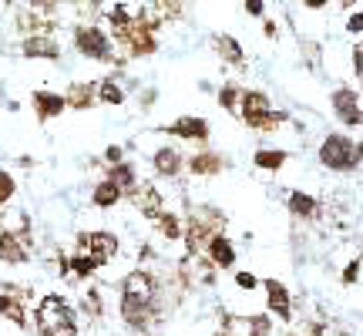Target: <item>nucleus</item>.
<instances>
[{
  "mask_svg": "<svg viewBox=\"0 0 363 336\" xmlns=\"http://www.w3.org/2000/svg\"><path fill=\"white\" fill-rule=\"evenodd\" d=\"M34 326L41 336H77V313L64 296L51 292L34 309Z\"/></svg>",
  "mask_w": 363,
  "mask_h": 336,
  "instance_id": "obj_1",
  "label": "nucleus"
},
{
  "mask_svg": "<svg viewBox=\"0 0 363 336\" xmlns=\"http://www.w3.org/2000/svg\"><path fill=\"white\" fill-rule=\"evenodd\" d=\"M239 115L253 131H276V128H283V124L289 122L286 111H276L272 101H269V94L256 91V88H253V91H242Z\"/></svg>",
  "mask_w": 363,
  "mask_h": 336,
  "instance_id": "obj_2",
  "label": "nucleus"
},
{
  "mask_svg": "<svg viewBox=\"0 0 363 336\" xmlns=\"http://www.w3.org/2000/svg\"><path fill=\"white\" fill-rule=\"evenodd\" d=\"M71 44L81 58H88L94 64H121L115 58V37L108 31H101L98 24H77L71 31Z\"/></svg>",
  "mask_w": 363,
  "mask_h": 336,
  "instance_id": "obj_3",
  "label": "nucleus"
},
{
  "mask_svg": "<svg viewBox=\"0 0 363 336\" xmlns=\"http://www.w3.org/2000/svg\"><path fill=\"white\" fill-rule=\"evenodd\" d=\"M317 155H319V165L330 168V172H340V175H350L360 165V145L350 135H336V131L319 141Z\"/></svg>",
  "mask_w": 363,
  "mask_h": 336,
  "instance_id": "obj_4",
  "label": "nucleus"
},
{
  "mask_svg": "<svg viewBox=\"0 0 363 336\" xmlns=\"http://www.w3.org/2000/svg\"><path fill=\"white\" fill-rule=\"evenodd\" d=\"M121 323L135 333H145L151 323L158 320V296H135V292H121L118 299Z\"/></svg>",
  "mask_w": 363,
  "mask_h": 336,
  "instance_id": "obj_5",
  "label": "nucleus"
},
{
  "mask_svg": "<svg viewBox=\"0 0 363 336\" xmlns=\"http://www.w3.org/2000/svg\"><path fill=\"white\" fill-rule=\"evenodd\" d=\"M77 252H88V256H94L98 266H108L111 259H118L121 239L115 235V232H108V229L81 232V235H77Z\"/></svg>",
  "mask_w": 363,
  "mask_h": 336,
  "instance_id": "obj_6",
  "label": "nucleus"
},
{
  "mask_svg": "<svg viewBox=\"0 0 363 336\" xmlns=\"http://www.w3.org/2000/svg\"><path fill=\"white\" fill-rule=\"evenodd\" d=\"M115 44L125 47V54H128V58H148V54L158 51V37H155L151 27H145V24L135 17V24H132L128 31L115 34Z\"/></svg>",
  "mask_w": 363,
  "mask_h": 336,
  "instance_id": "obj_7",
  "label": "nucleus"
},
{
  "mask_svg": "<svg viewBox=\"0 0 363 336\" xmlns=\"http://www.w3.org/2000/svg\"><path fill=\"white\" fill-rule=\"evenodd\" d=\"M330 105L336 122L347 124V128H363V105H360V91H353L347 84H340L336 91L330 94Z\"/></svg>",
  "mask_w": 363,
  "mask_h": 336,
  "instance_id": "obj_8",
  "label": "nucleus"
},
{
  "mask_svg": "<svg viewBox=\"0 0 363 336\" xmlns=\"http://www.w3.org/2000/svg\"><path fill=\"white\" fill-rule=\"evenodd\" d=\"M4 290H0V320L14 323V326H27V306H24V292L17 283H0Z\"/></svg>",
  "mask_w": 363,
  "mask_h": 336,
  "instance_id": "obj_9",
  "label": "nucleus"
},
{
  "mask_svg": "<svg viewBox=\"0 0 363 336\" xmlns=\"http://www.w3.org/2000/svg\"><path fill=\"white\" fill-rule=\"evenodd\" d=\"M162 131L172 138H182V141H198V145H205L212 135L209 122L198 118V115H182V118H175L172 124H162Z\"/></svg>",
  "mask_w": 363,
  "mask_h": 336,
  "instance_id": "obj_10",
  "label": "nucleus"
},
{
  "mask_svg": "<svg viewBox=\"0 0 363 336\" xmlns=\"http://www.w3.org/2000/svg\"><path fill=\"white\" fill-rule=\"evenodd\" d=\"M151 172L158 179H179L185 172V155H182L179 145H158L151 152Z\"/></svg>",
  "mask_w": 363,
  "mask_h": 336,
  "instance_id": "obj_11",
  "label": "nucleus"
},
{
  "mask_svg": "<svg viewBox=\"0 0 363 336\" xmlns=\"http://www.w3.org/2000/svg\"><path fill=\"white\" fill-rule=\"evenodd\" d=\"M20 54L27 61H60V44L54 34H27L20 41Z\"/></svg>",
  "mask_w": 363,
  "mask_h": 336,
  "instance_id": "obj_12",
  "label": "nucleus"
},
{
  "mask_svg": "<svg viewBox=\"0 0 363 336\" xmlns=\"http://www.w3.org/2000/svg\"><path fill=\"white\" fill-rule=\"evenodd\" d=\"M262 290H266V306H269V316L289 323L293 320V296H289V286L279 283V279H262Z\"/></svg>",
  "mask_w": 363,
  "mask_h": 336,
  "instance_id": "obj_13",
  "label": "nucleus"
},
{
  "mask_svg": "<svg viewBox=\"0 0 363 336\" xmlns=\"http://www.w3.org/2000/svg\"><path fill=\"white\" fill-rule=\"evenodd\" d=\"M30 108H34V115H37V122H54V118H60L64 111H68V98L58 91H47V88H41V91L30 94Z\"/></svg>",
  "mask_w": 363,
  "mask_h": 336,
  "instance_id": "obj_14",
  "label": "nucleus"
},
{
  "mask_svg": "<svg viewBox=\"0 0 363 336\" xmlns=\"http://www.w3.org/2000/svg\"><path fill=\"white\" fill-rule=\"evenodd\" d=\"M286 209L293 219H300V222H317L319 215H323V205H319L317 195H310V192H302V188H293L286 195Z\"/></svg>",
  "mask_w": 363,
  "mask_h": 336,
  "instance_id": "obj_15",
  "label": "nucleus"
},
{
  "mask_svg": "<svg viewBox=\"0 0 363 336\" xmlns=\"http://www.w3.org/2000/svg\"><path fill=\"white\" fill-rule=\"evenodd\" d=\"M185 168L196 179H215V175H222L229 168V162L219 152H196L192 158H185Z\"/></svg>",
  "mask_w": 363,
  "mask_h": 336,
  "instance_id": "obj_16",
  "label": "nucleus"
},
{
  "mask_svg": "<svg viewBox=\"0 0 363 336\" xmlns=\"http://www.w3.org/2000/svg\"><path fill=\"white\" fill-rule=\"evenodd\" d=\"M30 259V245L14 229H0V262L4 266H24Z\"/></svg>",
  "mask_w": 363,
  "mask_h": 336,
  "instance_id": "obj_17",
  "label": "nucleus"
},
{
  "mask_svg": "<svg viewBox=\"0 0 363 336\" xmlns=\"http://www.w3.org/2000/svg\"><path fill=\"white\" fill-rule=\"evenodd\" d=\"M205 259H209L215 269H232V266H236V245H232V239L222 235V232H215L209 243H205Z\"/></svg>",
  "mask_w": 363,
  "mask_h": 336,
  "instance_id": "obj_18",
  "label": "nucleus"
},
{
  "mask_svg": "<svg viewBox=\"0 0 363 336\" xmlns=\"http://www.w3.org/2000/svg\"><path fill=\"white\" fill-rule=\"evenodd\" d=\"M64 98H68V108H71V111H88V108L98 105V84H94V81H75V84L64 91Z\"/></svg>",
  "mask_w": 363,
  "mask_h": 336,
  "instance_id": "obj_19",
  "label": "nucleus"
},
{
  "mask_svg": "<svg viewBox=\"0 0 363 336\" xmlns=\"http://www.w3.org/2000/svg\"><path fill=\"white\" fill-rule=\"evenodd\" d=\"M132 202L138 205V212L145 215V219H151V222L165 212V199L158 195V188H155V185H138V192L132 195Z\"/></svg>",
  "mask_w": 363,
  "mask_h": 336,
  "instance_id": "obj_20",
  "label": "nucleus"
},
{
  "mask_svg": "<svg viewBox=\"0 0 363 336\" xmlns=\"http://www.w3.org/2000/svg\"><path fill=\"white\" fill-rule=\"evenodd\" d=\"M105 179H111V182L118 185L121 192H125V199H132L138 192V168L132 165V162H118V165H108V172H105Z\"/></svg>",
  "mask_w": 363,
  "mask_h": 336,
  "instance_id": "obj_21",
  "label": "nucleus"
},
{
  "mask_svg": "<svg viewBox=\"0 0 363 336\" xmlns=\"http://www.w3.org/2000/svg\"><path fill=\"white\" fill-rule=\"evenodd\" d=\"M121 292H135V296H158V279L148 269H132L121 279Z\"/></svg>",
  "mask_w": 363,
  "mask_h": 336,
  "instance_id": "obj_22",
  "label": "nucleus"
},
{
  "mask_svg": "<svg viewBox=\"0 0 363 336\" xmlns=\"http://www.w3.org/2000/svg\"><path fill=\"white\" fill-rule=\"evenodd\" d=\"M212 47H215V54H219L226 64L246 67V51H242V44L232 37V34H215V37H212Z\"/></svg>",
  "mask_w": 363,
  "mask_h": 336,
  "instance_id": "obj_23",
  "label": "nucleus"
},
{
  "mask_svg": "<svg viewBox=\"0 0 363 336\" xmlns=\"http://www.w3.org/2000/svg\"><path fill=\"white\" fill-rule=\"evenodd\" d=\"M121 199H125V192L111 179H101V182H94V188H91V205L94 209H115V205H121Z\"/></svg>",
  "mask_w": 363,
  "mask_h": 336,
  "instance_id": "obj_24",
  "label": "nucleus"
},
{
  "mask_svg": "<svg viewBox=\"0 0 363 336\" xmlns=\"http://www.w3.org/2000/svg\"><path fill=\"white\" fill-rule=\"evenodd\" d=\"M155 229H158V235L162 239H168V243H179L182 235H185V222H182L175 212H162L158 219H155Z\"/></svg>",
  "mask_w": 363,
  "mask_h": 336,
  "instance_id": "obj_25",
  "label": "nucleus"
},
{
  "mask_svg": "<svg viewBox=\"0 0 363 336\" xmlns=\"http://www.w3.org/2000/svg\"><path fill=\"white\" fill-rule=\"evenodd\" d=\"M128 101V94L121 88L115 77H105V81H98V105H111V108H121Z\"/></svg>",
  "mask_w": 363,
  "mask_h": 336,
  "instance_id": "obj_26",
  "label": "nucleus"
},
{
  "mask_svg": "<svg viewBox=\"0 0 363 336\" xmlns=\"http://www.w3.org/2000/svg\"><path fill=\"white\" fill-rule=\"evenodd\" d=\"M286 162H289V155L283 152V148H259V152L253 155V165L262 168V172H279Z\"/></svg>",
  "mask_w": 363,
  "mask_h": 336,
  "instance_id": "obj_27",
  "label": "nucleus"
},
{
  "mask_svg": "<svg viewBox=\"0 0 363 336\" xmlns=\"http://www.w3.org/2000/svg\"><path fill=\"white\" fill-rule=\"evenodd\" d=\"M105 17H108V27H111V37L121 31H128V27L135 24V14L128 11V4H111Z\"/></svg>",
  "mask_w": 363,
  "mask_h": 336,
  "instance_id": "obj_28",
  "label": "nucleus"
},
{
  "mask_svg": "<svg viewBox=\"0 0 363 336\" xmlns=\"http://www.w3.org/2000/svg\"><path fill=\"white\" fill-rule=\"evenodd\" d=\"M98 269H101V266H98L94 256H88V252H75V256H68V273L77 276V279H91Z\"/></svg>",
  "mask_w": 363,
  "mask_h": 336,
  "instance_id": "obj_29",
  "label": "nucleus"
},
{
  "mask_svg": "<svg viewBox=\"0 0 363 336\" xmlns=\"http://www.w3.org/2000/svg\"><path fill=\"white\" fill-rule=\"evenodd\" d=\"M215 98H219V108H222V111H239L242 91H239V84H222V88L215 91Z\"/></svg>",
  "mask_w": 363,
  "mask_h": 336,
  "instance_id": "obj_30",
  "label": "nucleus"
},
{
  "mask_svg": "<svg viewBox=\"0 0 363 336\" xmlns=\"http://www.w3.org/2000/svg\"><path fill=\"white\" fill-rule=\"evenodd\" d=\"M14 195H17V179L7 172V168H0V209L14 199Z\"/></svg>",
  "mask_w": 363,
  "mask_h": 336,
  "instance_id": "obj_31",
  "label": "nucleus"
},
{
  "mask_svg": "<svg viewBox=\"0 0 363 336\" xmlns=\"http://www.w3.org/2000/svg\"><path fill=\"white\" fill-rule=\"evenodd\" d=\"M249 323V336H269L272 333V320L266 313H256V316H246Z\"/></svg>",
  "mask_w": 363,
  "mask_h": 336,
  "instance_id": "obj_32",
  "label": "nucleus"
},
{
  "mask_svg": "<svg viewBox=\"0 0 363 336\" xmlns=\"http://www.w3.org/2000/svg\"><path fill=\"white\" fill-rule=\"evenodd\" d=\"M360 273H363V259H350L347 269L340 273V283H343V286H357V283H360Z\"/></svg>",
  "mask_w": 363,
  "mask_h": 336,
  "instance_id": "obj_33",
  "label": "nucleus"
},
{
  "mask_svg": "<svg viewBox=\"0 0 363 336\" xmlns=\"http://www.w3.org/2000/svg\"><path fill=\"white\" fill-rule=\"evenodd\" d=\"M81 306L88 309L91 316H101V313H105V303H101V292H98V290H88V292H84V303H81Z\"/></svg>",
  "mask_w": 363,
  "mask_h": 336,
  "instance_id": "obj_34",
  "label": "nucleus"
},
{
  "mask_svg": "<svg viewBox=\"0 0 363 336\" xmlns=\"http://www.w3.org/2000/svg\"><path fill=\"white\" fill-rule=\"evenodd\" d=\"M232 283H236L242 292H253V290H259V286H262V279H256L253 273H236V276H232Z\"/></svg>",
  "mask_w": 363,
  "mask_h": 336,
  "instance_id": "obj_35",
  "label": "nucleus"
},
{
  "mask_svg": "<svg viewBox=\"0 0 363 336\" xmlns=\"http://www.w3.org/2000/svg\"><path fill=\"white\" fill-rule=\"evenodd\" d=\"M105 162H108V165H118V162H125V148H121V145H108V148H105Z\"/></svg>",
  "mask_w": 363,
  "mask_h": 336,
  "instance_id": "obj_36",
  "label": "nucleus"
},
{
  "mask_svg": "<svg viewBox=\"0 0 363 336\" xmlns=\"http://www.w3.org/2000/svg\"><path fill=\"white\" fill-rule=\"evenodd\" d=\"M347 31L350 34H363V11H353L347 17Z\"/></svg>",
  "mask_w": 363,
  "mask_h": 336,
  "instance_id": "obj_37",
  "label": "nucleus"
},
{
  "mask_svg": "<svg viewBox=\"0 0 363 336\" xmlns=\"http://www.w3.org/2000/svg\"><path fill=\"white\" fill-rule=\"evenodd\" d=\"M246 14H249V17H262V14H266V4H262V0H246Z\"/></svg>",
  "mask_w": 363,
  "mask_h": 336,
  "instance_id": "obj_38",
  "label": "nucleus"
},
{
  "mask_svg": "<svg viewBox=\"0 0 363 336\" xmlns=\"http://www.w3.org/2000/svg\"><path fill=\"white\" fill-rule=\"evenodd\" d=\"M155 98H158V91H155V88H148V91L141 94V108H151V105H155Z\"/></svg>",
  "mask_w": 363,
  "mask_h": 336,
  "instance_id": "obj_39",
  "label": "nucleus"
},
{
  "mask_svg": "<svg viewBox=\"0 0 363 336\" xmlns=\"http://www.w3.org/2000/svg\"><path fill=\"white\" fill-rule=\"evenodd\" d=\"M326 4H330V0H306V7H310V11H323Z\"/></svg>",
  "mask_w": 363,
  "mask_h": 336,
  "instance_id": "obj_40",
  "label": "nucleus"
},
{
  "mask_svg": "<svg viewBox=\"0 0 363 336\" xmlns=\"http://www.w3.org/2000/svg\"><path fill=\"white\" fill-rule=\"evenodd\" d=\"M262 31H266V37H276V24H272V20H266V24H262Z\"/></svg>",
  "mask_w": 363,
  "mask_h": 336,
  "instance_id": "obj_41",
  "label": "nucleus"
},
{
  "mask_svg": "<svg viewBox=\"0 0 363 336\" xmlns=\"http://www.w3.org/2000/svg\"><path fill=\"white\" fill-rule=\"evenodd\" d=\"M215 336H232V330H229V333H226V330H222V333H215Z\"/></svg>",
  "mask_w": 363,
  "mask_h": 336,
  "instance_id": "obj_42",
  "label": "nucleus"
},
{
  "mask_svg": "<svg viewBox=\"0 0 363 336\" xmlns=\"http://www.w3.org/2000/svg\"><path fill=\"white\" fill-rule=\"evenodd\" d=\"M4 4H7V7H11V4H17V0H4Z\"/></svg>",
  "mask_w": 363,
  "mask_h": 336,
  "instance_id": "obj_43",
  "label": "nucleus"
},
{
  "mask_svg": "<svg viewBox=\"0 0 363 336\" xmlns=\"http://www.w3.org/2000/svg\"><path fill=\"white\" fill-rule=\"evenodd\" d=\"M360 94H363V75H360Z\"/></svg>",
  "mask_w": 363,
  "mask_h": 336,
  "instance_id": "obj_44",
  "label": "nucleus"
},
{
  "mask_svg": "<svg viewBox=\"0 0 363 336\" xmlns=\"http://www.w3.org/2000/svg\"><path fill=\"white\" fill-rule=\"evenodd\" d=\"M336 336H350V333H336Z\"/></svg>",
  "mask_w": 363,
  "mask_h": 336,
  "instance_id": "obj_45",
  "label": "nucleus"
}]
</instances>
